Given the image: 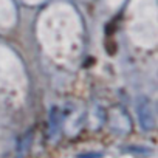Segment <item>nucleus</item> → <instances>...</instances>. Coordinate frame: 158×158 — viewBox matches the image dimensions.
Returning <instances> with one entry per match:
<instances>
[{
	"label": "nucleus",
	"mask_w": 158,
	"mask_h": 158,
	"mask_svg": "<svg viewBox=\"0 0 158 158\" xmlns=\"http://www.w3.org/2000/svg\"><path fill=\"white\" fill-rule=\"evenodd\" d=\"M136 113H138V121L143 130L149 132L152 129H155V113H153V107L149 102V99L141 98L138 101V107H136Z\"/></svg>",
	"instance_id": "nucleus-1"
},
{
	"label": "nucleus",
	"mask_w": 158,
	"mask_h": 158,
	"mask_svg": "<svg viewBox=\"0 0 158 158\" xmlns=\"http://www.w3.org/2000/svg\"><path fill=\"white\" fill-rule=\"evenodd\" d=\"M60 124H62V116H60V110L57 107H53L51 112H50V132L53 135V138L59 133V129H60Z\"/></svg>",
	"instance_id": "nucleus-2"
}]
</instances>
